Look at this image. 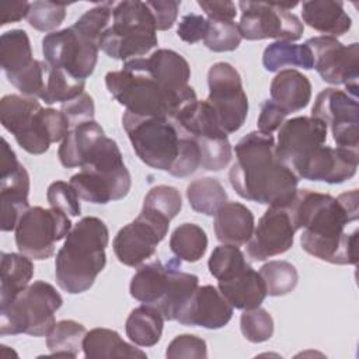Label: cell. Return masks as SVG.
Wrapping results in <instances>:
<instances>
[{"mask_svg":"<svg viewBox=\"0 0 359 359\" xmlns=\"http://www.w3.org/2000/svg\"><path fill=\"white\" fill-rule=\"evenodd\" d=\"M294 230L303 229L302 248L330 264L356 265L358 227L346 226L359 217V192L352 189L338 198L311 189H297L285 206Z\"/></svg>","mask_w":359,"mask_h":359,"instance_id":"6da1fadb","label":"cell"},{"mask_svg":"<svg viewBox=\"0 0 359 359\" xmlns=\"http://www.w3.org/2000/svg\"><path fill=\"white\" fill-rule=\"evenodd\" d=\"M234 151L229 181L243 199L268 206H286L293 199L299 178L276 156L272 135L250 132L238 140Z\"/></svg>","mask_w":359,"mask_h":359,"instance_id":"7a4b0ae2","label":"cell"},{"mask_svg":"<svg viewBox=\"0 0 359 359\" xmlns=\"http://www.w3.org/2000/svg\"><path fill=\"white\" fill-rule=\"evenodd\" d=\"M108 241L109 231L101 219L87 216L79 220L56 254L55 278L59 287L70 294L88 290L105 268Z\"/></svg>","mask_w":359,"mask_h":359,"instance_id":"3957f363","label":"cell"},{"mask_svg":"<svg viewBox=\"0 0 359 359\" xmlns=\"http://www.w3.org/2000/svg\"><path fill=\"white\" fill-rule=\"evenodd\" d=\"M105 86L128 112L142 116L174 119L184 108L198 100L192 87L182 93L163 87L140 66L137 57L126 60L121 70L108 72Z\"/></svg>","mask_w":359,"mask_h":359,"instance_id":"277c9868","label":"cell"},{"mask_svg":"<svg viewBox=\"0 0 359 359\" xmlns=\"http://www.w3.org/2000/svg\"><path fill=\"white\" fill-rule=\"evenodd\" d=\"M180 268L181 259L177 257L165 264L154 259L140 265L129 285L130 296L156 307L164 320H177L178 313L199 286L196 275L182 272Z\"/></svg>","mask_w":359,"mask_h":359,"instance_id":"5b68a950","label":"cell"},{"mask_svg":"<svg viewBox=\"0 0 359 359\" xmlns=\"http://www.w3.org/2000/svg\"><path fill=\"white\" fill-rule=\"evenodd\" d=\"M80 168L72 175L70 184L86 202L105 205L123 199L130 191V174L116 142L111 137H105Z\"/></svg>","mask_w":359,"mask_h":359,"instance_id":"8992f818","label":"cell"},{"mask_svg":"<svg viewBox=\"0 0 359 359\" xmlns=\"http://www.w3.org/2000/svg\"><path fill=\"white\" fill-rule=\"evenodd\" d=\"M156 31L146 1H119L114 6L111 25L100 39V49L118 60L142 57L157 46Z\"/></svg>","mask_w":359,"mask_h":359,"instance_id":"52a82bcc","label":"cell"},{"mask_svg":"<svg viewBox=\"0 0 359 359\" xmlns=\"http://www.w3.org/2000/svg\"><path fill=\"white\" fill-rule=\"evenodd\" d=\"M62 304L60 293L50 283L35 280L0 307V334L45 337L56 324L55 313Z\"/></svg>","mask_w":359,"mask_h":359,"instance_id":"ba28073f","label":"cell"},{"mask_svg":"<svg viewBox=\"0 0 359 359\" xmlns=\"http://www.w3.org/2000/svg\"><path fill=\"white\" fill-rule=\"evenodd\" d=\"M123 129L137 157L149 167L170 171L181 144V130L165 116H142L125 111Z\"/></svg>","mask_w":359,"mask_h":359,"instance_id":"9c48e42d","label":"cell"},{"mask_svg":"<svg viewBox=\"0 0 359 359\" xmlns=\"http://www.w3.org/2000/svg\"><path fill=\"white\" fill-rule=\"evenodd\" d=\"M72 230L67 213L42 206L28 208L15 226V244L21 254L32 259H46L55 252V243Z\"/></svg>","mask_w":359,"mask_h":359,"instance_id":"30bf717a","label":"cell"},{"mask_svg":"<svg viewBox=\"0 0 359 359\" xmlns=\"http://www.w3.org/2000/svg\"><path fill=\"white\" fill-rule=\"evenodd\" d=\"M297 3H262L240 1L241 18L238 25L244 39L258 41L273 38L293 42L302 38L304 27L297 15L290 13Z\"/></svg>","mask_w":359,"mask_h":359,"instance_id":"8fae6325","label":"cell"},{"mask_svg":"<svg viewBox=\"0 0 359 359\" xmlns=\"http://www.w3.org/2000/svg\"><path fill=\"white\" fill-rule=\"evenodd\" d=\"M208 86L206 101L213 108L220 128L227 135L237 132L248 114V98L238 70L227 62H217L208 72Z\"/></svg>","mask_w":359,"mask_h":359,"instance_id":"7c38bea8","label":"cell"},{"mask_svg":"<svg viewBox=\"0 0 359 359\" xmlns=\"http://www.w3.org/2000/svg\"><path fill=\"white\" fill-rule=\"evenodd\" d=\"M100 45L81 35L74 27L49 32L42 39L43 59L76 79L86 80L95 69Z\"/></svg>","mask_w":359,"mask_h":359,"instance_id":"4fadbf2b","label":"cell"},{"mask_svg":"<svg viewBox=\"0 0 359 359\" xmlns=\"http://www.w3.org/2000/svg\"><path fill=\"white\" fill-rule=\"evenodd\" d=\"M306 45L313 53V67L320 77L330 84H344L346 93L358 98L359 43L346 46L334 36L323 35L310 38Z\"/></svg>","mask_w":359,"mask_h":359,"instance_id":"5bb4252c","label":"cell"},{"mask_svg":"<svg viewBox=\"0 0 359 359\" xmlns=\"http://www.w3.org/2000/svg\"><path fill=\"white\" fill-rule=\"evenodd\" d=\"M170 222L142 209L139 216L123 226L115 236L112 247L118 261L126 266H140L151 258L168 231Z\"/></svg>","mask_w":359,"mask_h":359,"instance_id":"9a60e30c","label":"cell"},{"mask_svg":"<svg viewBox=\"0 0 359 359\" xmlns=\"http://www.w3.org/2000/svg\"><path fill=\"white\" fill-rule=\"evenodd\" d=\"M311 116L331 128L338 147L358 151L359 147V107L358 98L344 90L324 88L316 98Z\"/></svg>","mask_w":359,"mask_h":359,"instance_id":"2e32d148","label":"cell"},{"mask_svg":"<svg viewBox=\"0 0 359 359\" xmlns=\"http://www.w3.org/2000/svg\"><path fill=\"white\" fill-rule=\"evenodd\" d=\"M0 202H1V230L11 231L29 208V175L25 167L17 160L14 150L6 139L1 140L0 157Z\"/></svg>","mask_w":359,"mask_h":359,"instance_id":"e0dca14e","label":"cell"},{"mask_svg":"<svg viewBox=\"0 0 359 359\" xmlns=\"http://www.w3.org/2000/svg\"><path fill=\"white\" fill-rule=\"evenodd\" d=\"M358 163V151L323 144L290 165V170L297 178L342 184L356 174Z\"/></svg>","mask_w":359,"mask_h":359,"instance_id":"ac0fdd59","label":"cell"},{"mask_svg":"<svg viewBox=\"0 0 359 359\" xmlns=\"http://www.w3.org/2000/svg\"><path fill=\"white\" fill-rule=\"evenodd\" d=\"M294 227L285 206H269L254 227L247 243V255L252 261H265L286 252L293 245Z\"/></svg>","mask_w":359,"mask_h":359,"instance_id":"d6986e66","label":"cell"},{"mask_svg":"<svg viewBox=\"0 0 359 359\" xmlns=\"http://www.w3.org/2000/svg\"><path fill=\"white\" fill-rule=\"evenodd\" d=\"M327 129V125L314 116L287 119L279 128L275 153L290 168L296 161L325 143Z\"/></svg>","mask_w":359,"mask_h":359,"instance_id":"ffe728a7","label":"cell"},{"mask_svg":"<svg viewBox=\"0 0 359 359\" xmlns=\"http://www.w3.org/2000/svg\"><path fill=\"white\" fill-rule=\"evenodd\" d=\"M233 306L220 290L212 285L198 286L191 299L178 313L177 321L182 325L219 330L233 317Z\"/></svg>","mask_w":359,"mask_h":359,"instance_id":"44dd1931","label":"cell"},{"mask_svg":"<svg viewBox=\"0 0 359 359\" xmlns=\"http://www.w3.org/2000/svg\"><path fill=\"white\" fill-rule=\"evenodd\" d=\"M69 132L70 123L60 109L42 107L14 137L25 151L42 154L49 150L50 143L63 140Z\"/></svg>","mask_w":359,"mask_h":359,"instance_id":"7402d4cb","label":"cell"},{"mask_svg":"<svg viewBox=\"0 0 359 359\" xmlns=\"http://www.w3.org/2000/svg\"><path fill=\"white\" fill-rule=\"evenodd\" d=\"M217 289L224 299L238 310H251L261 306L266 297V289L259 272L248 264L233 275L217 280Z\"/></svg>","mask_w":359,"mask_h":359,"instance_id":"603a6c76","label":"cell"},{"mask_svg":"<svg viewBox=\"0 0 359 359\" xmlns=\"http://www.w3.org/2000/svg\"><path fill=\"white\" fill-rule=\"evenodd\" d=\"M140 66L163 87L182 93L191 86V67L184 56L171 49H157L149 57H137Z\"/></svg>","mask_w":359,"mask_h":359,"instance_id":"cb8c5ba5","label":"cell"},{"mask_svg":"<svg viewBox=\"0 0 359 359\" xmlns=\"http://www.w3.org/2000/svg\"><path fill=\"white\" fill-rule=\"evenodd\" d=\"M105 137L104 129L94 119L74 125L59 146L60 164L66 168L83 167Z\"/></svg>","mask_w":359,"mask_h":359,"instance_id":"d4e9b609","label":"cell"},{"mask_svg":"<svg viewBox=\"0 0 359 359\" xmlns=\"http://www.w3.org/2000/svg\"><path fill=\"white\" fill-rule=\"evenodd\" d=\"M254 215L240 202H226L215 215V234L222 244H247L254 231Z\"/></svg>","mask_w":359,"mask_h":359,"instance_id":"484cf974","label":"cell"},{"mask_svg":"<svg viewBox=\"0 0 359 359\" xmlns=\"http://www.w3.org/2000/svg\"><path fill=\"white\" fill-rule=\"evenodd\" d=\"M311 100V83L303 73L294 69L280 70L271 83V101L287 115L309 105Z\"/></svg>","mask_w":359,"mask_h":359,"instance_id":"4316f807","label":"cell"},{"mask_svg":"<svg viewBox=\"0 0 359 359\" xmlns=\"http://www.w3.org/2000/svg\"><path fill=\"white\" fill-rule=\"evenodd\" d=\"M303 21L313 29L328 36H341L351 29L352 20L342 1L310 0L302 4Z\"/></svg>","mask_w":359,"mask_h":359,"instance_id":"83f0119b","label":"cell"},{"mask_svg":"<svg viewBox=\"0 0 359 359\" xmlns=\"http://www.w3.org/2000/svg\"><path fill=\"white\" fill-rule=\"evenodd\" d=\"M83 352L90 359L111 358H147L146 352L128 344L115 330L93 328L83 339Z\"/></svg>","mask_w":359,"mask_h":359,"instance_id":"f1b7e54d","label":"cell"},{"mask_svg":"<svg viewBox=\"0 0 359 359\" xmlns=\"http://www.w3.org/2000/svg\"><path fill=\"white\" fill-rule=\"evenodd\" d=\"M0 273V307H3L29 285L34 276V264L21 252H1Z\"/></svg>","mask_w":359,"mask_h":359,"instance_id":"f546056e","label":"cell"},{"mask_svg":"<svg viewBox=\"0 0 359 359\" xmlns=\"http://www.w3.org/2000/svg\"><path fill=\"white\" fill-rule=\"evenodd\" d=\"M164 317L153 306L142 304L133 309L126 320V335L137 346H154L163 334Z\"/></svg>","mask_w":359,"mask_h":359,"instance_id":"4dcf8cb0","label":"cell"},{"mask_svg":"<svg viewBox=\"0 0 359 359\" xmlns=\"http://www.w3.org/2000/svg\"><path fill=\"white\" fill-rule=\"evenodd\" d=\"M34 60L31 42L24 29H11L1 34L0 63L7 79L27 69Z\"/></svg>","mask_w":359,"mask_h":359,"instance_id":"1f68e13d","label":"cell"},{"mask_svg":"<svg viewBox=\"0 0 359 359\" xmlns=\"http://www.w3.org/2000/svg\"><path fill=\"white\" fill-rule=\"evenodd\" d=\"M262 65L268 72L282 70L285 66L310 70L314 66L313 53L306 43L297 45L286 41H276L268 45L262 53Z\"/></svg>","mask_w":359,"mask_h":359,"instance_id":"d6a6232c","label":"cell"},{"mask_svg":"<svg viewBox=\"0 0 359 359\" xmlns=\"http://www.w3.org/2000/svg\"><path fill=\"white\" fill-rule=\"evenodd\" d=\"M187 198L189 206L206 216H215L227 202V192L216 178L205 177L194 180L187 187Z\"/></svg>","mask_w":359,"mask_h":359,"instance_id":"836d02e7","label":"cell"},{"mask_svg":"<svg viewBox=\"0 0 359 359\" xmlns=\"http://www.w3.org/2000/svg\"><path fill=\"white\" fill-rule=\"evenodd\" d=\"M86 327L74 320L57 321L46 335V346L53 356L76 358L83 349Z\"/></svg>","mask_w":359,"mask_h":359,"instance_id":"e575fe53","label":"cell"},{"mask_svg":"<svg viewBox=\"0 0 359 359\" xmlns=\"http://www.w3.org/2000/svg\"><path fill=\"white\" fill-rule=\"evenodd\" d=\"M170 248L181 261L196 262L208 248V236L205 230L195 223L180 224L170 237Z\"/></svg>","mask_w":359,"mask_h":359,"instance_id":"d590c367","label":"cell"},{"mask_svg":"<svg viewBox=\"0 0 359 359\" xmlns=\"http://www.w3.org/2000/svg\"><path fill=\"white\" fill-rule=\"evenodd\" d=\"M84 87H86V80L76 79L67 72L48 65L46 73H45V86H43V93L41 95V100L45 101V104L48 105H52L56 102L65 104L81 95L84 93Z\"/></svg>","mask_w":359,"mask_h":359,"instance_id":"8d00e7d4","label":"cell"},{"mask_svg":"<svg viewBox=\"0 0 359 359\" xmlns=\"http://www.w3.org/2000/svg\"><path fill=\"white\" fill-rule=\"evenodd\" d=\"M39 108L42 105L35 98L7 94L0 100V122L6 130L15 136Z\"/></svg>","mask_w":359,"mask_h":359,"instance_id":"74e56055","label":"cell"},{"mask_svg":"<svg viewBox=\"0 0 359 359\" xmlns=\"http://www.w3.org/2000/svg\"><path fill=\"white\" fill-rule=\"evenodd\" d=\"M259 275L269 296H285L294 290L299 282L296 266L287 261H269L261 266Z\"/></svg>","mask_w":359,"mask_h":359,"instance_id":"f35d334b","label":"cell"},{"mask_svg":"<svg viewBox=\"0 0 359 359\" xmlns=\"http://www.w3.org/2000/svg\"><path fill=\"white\" fill-rule=\"evenodd\" d=\"M208 29L203 43L213 52H231L241 43V34L234 20L206 18Z\"/></svg>","mask_w":359,"mask_h":359,"instance_id":"ab89813d","label":"cell"},{"mask_svg":"<svg viewBox=\"0 0 359 359\" xmlns=\"http://www.w3.org/2000/svg\"><path fill=\"white\" fill-rule=\"evenodd\" d=\"M182 208V198L180 191L171 185L153 187L143 201V210L150 212L168 222L174 219Z\"/></svg>","mask_w":359,"mask_h":359,"instance_id":"60d3db41","label":"cell"},{"mask_svg":"<svg viewBox=\"0 0 359 359\" xmlns=\"http://www.w3.org/2000/svg\"><path fill=\"white\" fill-rule=\"evenodd\" d=\"M194 139V137H192ZM199 147L201 167L208 171H220L231 160V144L227 135L194 139Z\"/></svg>","mask_w":359,"mask_h":359,"instance_id":"b9f144b4","label":"cell"},{"mask_svg":"<svg viewBox=\"0 0 359 359\" xmlns=\"http://www.w3.org/2000/svg\"><path fill=\"white\" fill-rule=\"evenodd\" d=\"M115 3L107 1L101 3L90 10H87L74 24V29H77L81 35L88 39L97 42L100 45V39L102 34L108 29L112 22V10Z\"/></svg>","mask_w":359,"mask_h":359,"instance_id":"7bdbcfd3","label":"cell"},{"mask_svg":"<svg viewBox=\"0 0 359 359\" xmlns=\"http://www.w3.org/2000/svg\"><path fill=\"white\" fill-rule=\"evenodd\" d=\"M248 265L245 261V257L243 251L237 245H230V244H222L216 247L208 261L209 272L217 279L222 280L234 272L240 271Z\"/></svg>","mask_w":359,"mask_h":359,"instance_id":"ee69618b","label":"cell"},{"mask_svg":"<svg viewBox=\"0 0 359 359\" xmlns=\"http://www.w3.org/2000/svg\"><path fill=\"white\" fill-rule=\"evenodd\" d=\"M66 3L38 0L31 3L27 15L28 24L36 31H52L57 28L66 17Z\"/></svg>","mask_w":359,"mask_h":359,"instance_id":"f6af8a7d","label":"cell"},{"mask_svg":"<svg viewBox=\"0 0 359 359\" xmlns=\"http://www.w3.org/2000/svg\"><path fill=\"white\" fill-rule=\"evenodd\" d=\"M240 330L247 341L254 344L265 342L273 334V318L261 307L244 310L240 317Z\"/></svg>","mask_w":359,"mask_h":359,"instance_id":"bcb514c9","label":"cell"},{"mask_svg":"<svg viewBox=\"0 0 359 359\" xmlns=\"http://www.w3.org/2000/svg\"><path fill=\"white\" fill-rule=\"evenodd\" d=\"M46 199L50 208H56L70 216H80V196L70 182L55 181L48 187Z\"/></svg>","mask_w":359,"mask_h":359,"instance_id":"7dc6e473","label":"cell"},{"mask_svg":"<svg viewBox=\"0 0 359 359\" xmlns=\"http://www.w3.org/2000/svg\"><path fill=\"white\" fill-rule=\"evenodd\" d=\"M199 167H201V154H199V147L196 142L191 136L181 132L180 153L174 165L168 171V174H171L172 177L184 178L194 174Z\"/></svg>","mask_w":359,"mask_h":359,"instance_id":"c3c4849f","label":"cell"},{"mask_svg":"<svg viewBox=\"0 0 359 359\" xmlns=\"http://www.w3.org/2000/svg\"><path fill=\"white\" fill-rule=\"evenodd\" d=\"M165 356L170 359L177 358H196L202 359L208 356V348L205 339L191 335V334H181L177 335L167 346Z\"/></svg>","mask_w":359,"mask_h":359,"instance_id":"681fc988","label":"cell"},{"mask_svg":"<svg viewBox=\"0 0 359 359\" xmlns=\"http://www.w3.org/2000/svg\"><path fill=\"white\" fill-rule=\"evenodd\" d=\"M60 111L67 118L70 128H73L74 125H79V123H83L87 121H93L95 108H94V101H93L91 95L87 93H83L77 98L62 104Z\"/></svg>","mask_w":359,"mask_h":359,"instance_id":"f907efd6","label":"cell"},{"mask_svg":"<svg viewBox=\"0 0 359 359\" xmlns=\"http://www.w3.org/2000/svg\"><path fill=\"white\" fill-rule=\"evenodd\" d=\"M157 31H167L170 29L177 17H178V8H180V1L177 0H153V1H146Z\"/></svg>","mask_w":359,"mask_h":359,"instance_id":"816d5d0a","label":"cell"},{"mask_svg":"<svg viewBox=\"0 0 359 359\" xmlns=\"http://www.w3.org/2000/svg\"><path fill=\"white\" fill-rule=\"evenodd\" d=\"M208 21L199 14H187L181 18L177 28V35L187 43H195L205 38Z\"/></svg>","mask_w":359,"mask_h":359,"instance_id":"f5cc1de1","label":"cell"},{"mask_svg":"<svg viewBox=\"0 0 359 359\" xmlns=\"http://www.w3.org/2000/svg\"><path fill=\"white\" fill-rule=\"evenodd\" d=\"M287 114L283 109H280L275 102H272L271 100H265L261 105L259 116L257 121L258 132L265 135H272L273 130L280 128Z\"/></svg>","mask_w":359,"mask_h":359,"instance_id":"db71d44e","label":"cell"},{"mask_svg":"<svg viewBox=\"0 0 359 359\" xmlns=\"http://www.w3.org/2000/svg\"><path fill=\"white\" fill-rule=\"evenodd\" d=\"M198 6L206 13L208 18H222V20H234L237 11L233 1L224 0H201Z\"/></svg>","mask_w":359,"mask_h":359,"instance_id":"11a10c76","label":"cell"},{"mask_svg":"<svg viewBox=\"0 0 359 359\" xmlns=\"http://www.w3.org/2000/svg\"><path fill=\"white\" fill-rule=\"evenodd\" d=\"M31 3L25 0L10 1L0 4V25H6L10 22L21 21L28 15Z\"/></svg>","mask_w":359,"mask_h":359,"instance_id":"9f6ffc18","label":"cell"}]
</instances>
